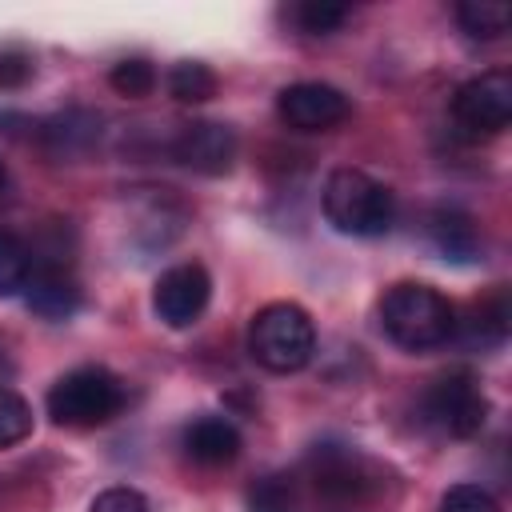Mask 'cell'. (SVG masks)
Returning a JSON list of instances; mask_svg holds the SVG:
<instances>
[{
  "instance_id": "obj_1",
  "label": "cell",
  "mask_w": 512,
  "mask_h": 512,
  "mask_svg": "<svg viewBox=\"0 0 512 512\" xmlns=\"http://www.w3.org/2000/svg\"><path fill=\"white\" fill-rule=\"evenodd\" d=\"M304 472H308V480H300V484L312 488V496L324 512H388L396 500L392 472L380 460H372L348 444L316 448L308 456Z\"/></svg>"
},
{
  "instance_id": "obj_2",
  "label": "cell",
  "mask_w": 512,
  "mask_h": 512,
  "mask_svg": "<svg viewBox=\"0 0 512 512\" xmlns=\"http://www.w3.org/2000/svg\"><path fill=\"white\" fill-rule=\"evenodd\" d=\"M380 328L404 352H428V348H440L452 340L456 308L432 284L400 280L380 300Z\"/></svg>"
},
{
  "instance_id": "obj_3",
  "label": "cell",
  "mask_w": 512,
  "mask_h": 512,
  "mask_svg": "<svg viewBox=\"0 0 512 512\" xmlns=\"http://www.w3.org/2000/svg\"><path fill=\"white\" fill-rule=\"evenodd\" d=\"M320 204H324L328 224L344 236H384L396 220L392 192L360 168H336L324 180Z\"/></svg>"
},
{
  "instance_id": "obj_4",
  "label": "cell",
  "mask_w": 512,
  "mask_h": 512,
  "mask_svg": "<svg viewBox=\"0 0 512 512\" xmlns=\"http://www.w3.org/2000/svg\"><path fill=\"white\" fill-rule=\"evenodd\" d=\"M248 352L264 372H300L316 352V324L292 300L264 304L248 324Z\"/></svg>"
},
{
  "instance_id": "obj_5",
  "label": "cell",
  "mask_w": 512,
  "mask_h": 512,
  "mask_svg": "<svg viewBox=\"0 0 512 512\" xmlns=\"http://www.w3.org/2000/svg\"><path fill=\"white\" fill-rule=\"evenodd\" d=\"M120 408H124V384L100 364L72 368L48 388V416L60 428H96L108 424Z\"/></svg>"
},
{
  "instance_id": "obj_6",
  "label": "cell",
  "mask_w": 512,
  "mask_h": 512,
  "mask_svg": "<svg viewBox=\"0 0 512 512\" xmlns=\"http://www.w3.org/2000/svg\"><path fill=\"white\" fill-rule=\"evenodd\" d=\"M424 420L452 440H468L488 420V396L472 372H444L424 392Z\"/></svg>"
},
{
  "instance_id": "obj_7",
  "label": "cell",
  "mask_w": 512,
  "mask_h": 512,
  "mask_svg": "<svg viewBox=\"0 0 512 512\" xmlns=\"http://www.w3.org/2000/svg\"><path fill=\"white\" fill-rule=\"evenodd\" d=\"M452 120L464 136H496L512 120V76L508 72H480L464 80L452 96Z\"/></svg>"
},
{
  "instance_id": "obj_8",
  "label": "cell",
  "mask_w": 512,
  "mask_h": 512,
  "mask_svg": "<svg viewBox=\"0 0 512 512\" xmlns=\"http://www.w3.org/2000/svg\"><path fill=\"white\" fill-rule=\"evenodd\" d=\"M276 112H280V120H284L288 128H296V132H328V128H336V124L348 120L352 104H348V96H344L336 84L300 80V84L280 88Z\"/></svg>"
},
{
  "instance_id": "obj_9",
  "label": "cell",
  "mask_w": 512,
  "mask_h": 512,
  "mask_svg": "<svg viewBox=\"0 0 512 512\" xmlns=\"http://www.w3.org/2000/svg\"><path fill=\"white\" fill-rule=\"evenodd\" d=\"M208 296H212V280L200 264H172L168 272H160L152 288V308L168 328H188L208 308Z\"/></svg>"
},
{
  "instance_id": "obj_10",
  "label": "cell",
  "mask_w": 512,
  "mask_h": 512,
  "mask_svg": "<svg viewBox=\"0 0 512 512\" xmlns=\"http://www.w3.org/2000/svg\"><path fill=\"white\" fill-rule=\"evenodd\" d=\"M176 160L200 176H224L232 164H236V152H240V140L228 124H216V120H196V124H184L176 144H172Z\"/></svg>"
},
{
  "instance_id": "obj_11",
  "label": "cell",
  "mask_w": 512,
  "mask_h": 512,
  "mask_svg": "<svg viewBox=\"0 0 512 512\" xmlns=\"http://www.w3.org/2000/svg\"><path fill=\"white\" fill-rule=\"evenodd\" d=\"M100 140V116L92 108H64L40 124V148L52 160H84Z\"/></svg>"
},
{
  "instance_id": "obj_12",
  "label": "cell",
  "mask_w": 512,
  "mask_h": 512,
  "mask_svg": "<svg viewBox=\"0 0 512 512\" xmlns=\"http://www.w3.org/2000/svg\"><path fill=\"white\" fill-rule=\"evenodd\" d=\"M24 304L44 320H68L80 308V284L68 268H32L24 284Z\"/></svg>"
},
{
  "instance_id": "obj_13",
  "label": "cell",
  "mask_w": 512,
  "mask_h": 512,
  "mask_svg": "<svg viewBox=\"0 0 512 512\" xmlns=\"http://www.w3.org/2000/svg\"><path fill=\"white\" fill-rule=\"evenodd\" d=\"M428 240H432V248L444 256V260H452V264H472L476 256H480V228H476V220L464 212V208H436L432 216H428Z\"/></svg>"
},
{
  "instance_id": "obj_14",
  "label": "cell",
  "mask_w": 512,
  "mask_h": 512,
  "mask_svg": "<svg viewBox=\"0 0 512 512\" xmlns=\"http://www.w3.org/2000/svg\"><path fill=\"white\" fill-rule=\"evenodd\" d=\"M184 452L204 468L232 464L240 456V432L224 416H200L184 428Z\"/></svg>"
},
{
  "instance_id": "obj_15",
  "label": "cell",
  "mask_w": 512,
  "mask_h": 512,
  "mask_svg": "<svg viewBox=\"0 0 512 512\" xmlns=\"http://www.w3.org/2000/svg\"><path fill=\"white\" fill-rule=\"evenodd\" d=\"M452 336H460L468 348H496V344H504V336H508V296L492 292L488 300H480L468 320H456Z\"/></svg>"
},
{
  "instance_id": "obj_16",
  "label": "cell",
  "mask_w": 512,
  "mask_h": 512,
  "mask_svg": "<svg viewBox=\"0 0 512 512\" xmlns=\"http://www.w3.org/2000/svg\"><path fill=\"white\" fill-rule=\"evenodd\" d=\"M304 484L292 472H268L248 488V512H300Z\"/></svg>"
},
{
  "instance_id": "obj_17",
  "label": "cell",
  "mask_w": 512,
  "mask_h": 512,
  "mask_svg": "<svg viewBox=\"0 0 512 512\" xmlns=\"http://www.w3.org/2000/svg\"><path fill=\"white\" fill-rule=\"evenodd\" d=\"M216 88H220V80L204 60H180L168 72V92L180 104H204L216 96Z\"/></svg>"
},
{
  "instance_id": "obj_18",
  "label": "cell",
  "mask_w": 512,
  "mask_h": 512,
  "mask_svg": "<svg viewBox=\"0 0 512 512\" xmlns=\"http://www.w3.org/2000/svg\"><path fill=\"white\" fill-rule=\"evenodd\" d=\"M456 20H460V28H464L472 40H496V36H504V32H508L512 12H508V4H492V0H464V4L456 8Z\"/></svg>"
},
{
  "instance_id": "obj_19",
  "label": "cell",
  "mask_w": 512,
  "mask_h": 512,
  "mask_svg": "<svg viewBox=\"0 0 512 512\" xmlns=\"http://www.w3.org/2000/svg\"><path fill=\"white\" fill-rule=\"evenodd\" d=\"M28 272H32V252H28V244H24L16 232H4V228H0V296L24 292Z\"/></svg>"
},
{
  "instance_id": "obj_20",
  "label": "cell",
  "mask_w": 512,
  "mask_h": 512,
  "mask_svg": "<svg viewBox=\"0 0 512 512\" xmlns=\"http://www.w3.org/2000/svg\"><path fill=\"white\" fill-rule=\"evenodd\" d=\"M28 432H32V408H28V400L20 392H12V388H0V448L20 444Z\"/></svg>"
},
{
  "instance_id": "obj_21",
  "label": "cell",
  "mask_w": 512,
  "mask_h": 512,
  "mask_svg": "<svg viewBox=\"0 0 512 512\" xmlns=\"http://www.w3.org/2000/svg\"><path fill=\"white\" fill-rule=\"evenodd\" d=\"M108 84H112L120 96L140 100V96H148V92L156 88V68H152L144 56H132V60H120V64L108 72Z\"/></svg>"
},
{
  "instance_id": "obj_22",
  "label": "cell",
  "mask_w": 512,
  "mask_h": 512,
  "mask_svg": "<svg viewBox=\"0 0 512 512\" xmlns=\"http://www.w3.org/2000/svg\"><path fill=\"white\" fill-rule=\"evenodd\" d=\"M292 16H296L300 32H308V36H328V32H336V28L348 20V8H344V4H328V0H308V4H300Z\"/></svg>"
},
{
  "instance_id": "obj_23",
  "label": "cell",
  "mask_w": 512,
  "mask_h": 512,
  "mask_svg": "<svg viewBox=\"0 0 512 512\" xmlns=\"http://www.w3.org/2000/svg\"><path fill=\"white\" fill-rule=\"evenodd\" d=\"M440 512H500V504L480 484H452L440 500Z\"/></svg>"
},
{
  "instance_id": "obj_24",
  "label": "cell",
  "mask_w": 512,
  "mask_h": 512,
  "mask_svg": "<svg viewBox=\"0 0 512 512\" xmlns=\"http://www.w3.org/2000/svg\"><path fill=\"white\" fill-rule=\"evenodd\" d=\"M88 512H148V500L144 492L128 488V484H116V488H104Z\"/></svg>"
},
{
  "instance_id": "obj_25",
  "label": "cell",
  "mask_w": 512,
  "mask_h": 512,
  "mask_svg": "<svg viewBox=\"0 0 512 512\" xmlns=\"http://www.w3.org/2000/svg\"><path fill=\"white\" fill-rule=\"evenodd\" d=\"M32 76V56L24 48H0V88H20Z\"/></svg>"
},
{
  "instance_id": "obj_26",
  "label": "cell",
  "mask_w": 512,
  "mask_h": 512,
  "mask_svg": "<svg viewBox=\"0 0 512 512\" xmlns=\"http://www.w3.org/2000/svg\"><path fill=\"white\" fill-rule=\"evenodd\" d=\"M0 196H8V168H4V160H0Z\"/></svg>"
},
{
  "instance_id": "obj_27",
  "label": "cell",
  "mask_w": 512,
  "mask_h": 512,
  "mask_svg": "<svg viewBox=\"0 0 512 512\" xmlns=\"http://www.w3.org/2000/svg\"><path fill=\"white\" fill-rule=\"evenodd\" d=\"M8 372V356H4V348H0V376Z\"/></svg>"
}]
</instances>
